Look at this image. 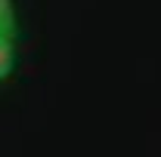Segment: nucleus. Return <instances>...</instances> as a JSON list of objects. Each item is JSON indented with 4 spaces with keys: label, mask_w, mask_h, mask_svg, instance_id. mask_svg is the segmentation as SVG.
<instances>
[{
    "label": "nucleus",
    "mask_w": 161,
    "mask_h": 157,
    "mask_svg": "<svg viewBox=\"0 0 161 157\" xmlns=\"http://www.w3.org/2000/svg\"><path fill=\"white\" fill-rule=\"evenodd\" d=\"M13 71H16V43L13 37L0 34V80H6Z\"/></svg>",
    "instance_id": "1"
},
{
    "label": "nucleus",
    "mask_w": 161,
    "mask_h": 157,
    "mask_svg": "<svg viewBox=\"0 0 161 157\" xmlns=\"http://www.w3.org/2000/svg\"><path fill=\"white\" fill-rule=\"evenodd\" d=\"M16 3L13 0H0V34L3 37H16Z\"/></svg>",
    "instance_id": "2"
}]
</instances>
